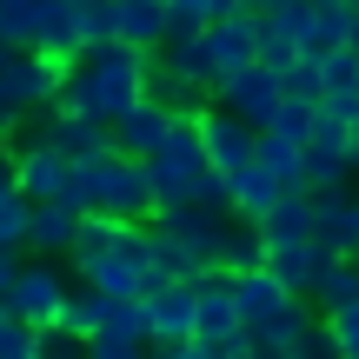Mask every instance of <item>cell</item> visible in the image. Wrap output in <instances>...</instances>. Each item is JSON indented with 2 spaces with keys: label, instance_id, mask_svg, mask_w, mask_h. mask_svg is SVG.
<instances>
[{
  "label": "cell",
  "instance_id": "cell-20",
  "mask_svg": "<svg viewBox=\"0 0 359 359\" xmlns=\"http://www.w3.org/2000/svg\"><path fill=\"white\" fill-rule=\"evenodd\" d=\"M226 187H233V213L240 219H266L273 213V200L286 193V180L266 167V160H246V167H233L226 173Z\"/></svg>",
  "mask_w": 359,
  "mask_h": 359
},
{
  "label": "cell",
  "instance_id": "cell-25",
  "mask_svg": "<svg viewBox=\"0 0 359 359\" xmlns=\"http://www.w3.org/2000/svg\"><path fill=\"white\" fill-rule=\"evenodd\" d=\"M40 47L67 53V60L80 53V0H47V13H40Z\"/></svg>",
  "mask_w": 359,
  "mask_h": 359
},
{
  "label": "cell",
  "instance_id": "cell-38",
  "mask_svg": "<svg viewBox=\"0 0 359 359\" xmlns=\"http://www.w3.org/2000/svg\"><path fill=\"white\" fill-rule=\"evenodd\" d=\"M74 353H87L80 333H67V326H40V359H74Z\"/></svg>",
  "mask_w": 359,
  "mask_h": 359
},
{
  "label": "cell",
  "instance_id": "cell-41",
  "mask_svg": "<svg viewBox=\"0 0 359 359\" xmlns=\"http://www.w3.org/2000/svg\"><path fill=\"white\" fill-rule=\"evenodd\" d=\"M353 7H359V0H353Z\"/></svg>",
  "mask_w": 359,
  "mask_h": 359
},
{
  "label": "cell",
  "instance_id": "cell-29",
  "mask_svg": "<svg viewBox=\"0 0 359 359\" xmlns=\"http://www.w3.org/2000/svg\"><path fill=\"white\" fill-rule=\"evenodd\" d=\"M0 359H40V326L13 299H0Z\"/></svg>",
  "mask_w": 359,
  "mask_h": 359
},
{
  "label": "cell",
  "instance_id": "cell-22",
  "mask_svg": "<svg viewBox=\"0 0 359 359\" xmlns=\"http://www.w3.org/2000/svg\"><path fill=\"white\" fill-rule=\"evenodd\" d=\"M114 40H127V47H140V53H160L167 47V0H120Z\"/></svg>",
  "mask_w": 359,
  "mask_h": 359
},
{
  "label": "cell",
  "instance_id": "cell-10",
  "mask_svg": "<svg viewBox=\"0 0 359 359\" xmlns=\"http://www.w3.org/2000/svg\"><path fill=\"white\" fill-rule=\"evenodd\" d=\"M213 100H219V107H233L240 120H253V127H273V114L286 107V80H280V67L253 60V67H240V74L219 80Z\"/></svg>",
  "mask_w": 359,
  "mask_h": 359
},
{
  "label": "cell",
  "instance_id": "cell-28",
  "mask_svg": "<svg viewBox=\"0 0 359 359\" xmlns=\"http://www.w3.org/2000/svg\"><path fill=\"white\" fill-rule=\"evenodd\" d=\"M27 219H34V200L20 193L13 173H0V246H20L27 253Z\"/></svg>",
  "mask_w": 359,
  "mask_h": 359
},
{
  "label": "cell",
  "instance_id": "cell-5",
  "mask_svg": "<svg viewBox=\"0 0 359 359\" xmlns=\"http://www.w3.org/2000/svg\"><path fill=\"white\" fill-rule=\"evenodd\" d=\"M193 326H200V280H167V286L147 293V339H154V353L200 359Z\"/></svg>",
  "mask_w": 359,
  "mask_h": 359
},
{
  "label": "cell",
  "instance_id": "cell-6",
  "mask_svg": "<svg viewBox=\"0 0 359 359\" xmlns=\"http://www.w3.org/2000/svg\"><path fill=\"white\" fill-rule=\"evenodd\" d=\"M147 226H160V233H173L180 246H193L206 273H226V240H233V219H219V206H200V200H160Z\"/></svg>",
  "mask_w": 359,
  "mask_h": 359
},
{
  "label": "cell",
  "instance_id": "cell-1",
  "mask_svg": "<svg viewBox=\"0 0 359 359\" xmlns=\"http://www.w3.org/2000/svg\"><path fill=\"white\" fill-rule=\"evenodd\" d=\"M147 60H154V53L127 47V40L80 47L74 60H67V80H60V93H53V107H67V114H93V120L114 127V120L147 93Z\"/></svg>",
  "mask_w": 359,
  "mask_h": 359
},
{
  "label": "cell",
  "instance_id": "cell-31",
  "mask_svg": "<svg viewBox=\"0 0 359 359\" xmlns=\"http://www.w3.org/2000/svg\"><path fill=\"white\" fill-rule=\"evenodd\" d=\"M40 13H47V0H0V40L7 47H40Z\"/></svg>",
  "mask_w": 359,
  "mask_h": 359
},
{
  "label": "cell",
  "instance_id": "cell-19",
  "mask_svg": "<svg viewBox=\"0 0 359 359\" xmlns=\"http://www.w3.org/2000/svg\"><path fill=\"white\" fill-rule=\"evenodd\" d=\"M253 333H259V359H299V346H306V333H313V306H306V293H293L266 326H253Z\"/></svg>",
  "mask_w": 359,
  "mask_h": 359
},
{
  "label": "cell",
  "instance_id": "cell-37",
  "mask_svg": "<svg viewBox=\"0 0 359 359\" xmlns=\"http://www.w3.org/2000/svg\"><path fill=\"white\" fill-rule=\"evenodd\" d=\"M313 13H320V0H273V7H266V20H273V27H286V34H299V40H306Z\"/></svg>",
  "mask_w": 359,
  "mask_h": 359
},
{
  "label": "cell",
  "instance_id": "cell-23",
  "mask_svg": "<svg viewBox=\"0 0 359 359\" xmlns=\"http://www.w3.org/2000/svg\"><path fill=\"white\" fill-rule=\"evenodd\" d=\"M320 240L333 246V253H359V193H320Z\"/></svg>",
  "mask_w": 359,
  "mask_h": 359
},
{
  "label": "cell",
  "instance_id": "cell-13",
  "mask_svg": "<svg viewBox=\"0 0 359 359\" xmlns=\"http://www.w3.org/2000/svg\"><path fill=\"white\" fill-rule=\"evenodd\" d=\"M233 333H246L240 299H233V273H206V280H200V326H193V339H200V359H219Z\"/></svg>",
  "mask_w": 359,
  "mask_h": 359
},
{
  "label": "cell",
  "instance_id": "cell-14",
  "mask_svg": "<svg viewBox=\"0 0 359 359\" xmlns=\"http://www.w3.org/2000/svg\"><path fill=\"white\" fill-rule=\"evenodd\" d=\"M259 34H266V13H259V7H233V13H219V20L206 27L213 60H219V80L259 60Z\"/></svg>",
  "mask_w": 359,
  "mask_h": 359
},
{
  "label": "cell",
  "instance_id": "cell-24",
  "mask_svg": "<svg viewBox=\"0 0 359 359\" xmlns=\"http://www.w3.org/2000/svg\"><path fill=\"white\" fill-rule=\"evenodd\" d=\"M147 246H154V273H160V280H206V266H200V253H193V246H180L173 233H160V226H147Z\"/></svg>",
  "mask_w": 359,
  "mask_h": 359
},
{
  "label": "cell",
  "instance_id": "cell-11",
  "mask_svg": "<svg viewBox=\"0 0 359 359\" xmlns=\"http://www.w3.org/2000/svg\"><path fill=\"white\" fill-rule=\"evenodd\" d=\"M200 140H206V160H213L219 173L259 160V127H253V120H240L233 107H219V100L200 107Z\"/></svg>",
  "mask_w": 359,
  "mask_h": 359
},
{
  "label": "cell",
  "instance_id": "cell-8",
  "mask_svg": "<svg viewBox=\"0 0 359 359\" xmlns=\"http://www.w3.org/2000/svg\"><path fill=\"white\" fill-rule=\"evenodd\" d=\"M7 147H13V180L27 200H74V154L67 147H53L34 127H20Z\"/></svg>",
  "mask_w": 359,
  "mask_h": 359
},
{
  "label": "cell",
  "instance_id": "cell-39",
  "mask_svg": "<svg viewBox=\"0 0 359 359\" xmlns=\"http://www.w3.org/2000/svg\"><path fill=\"white\" fill-rule=\"evenodd\" d=\"M20 259H27L20 246H0V299L13 293V273H20Z\"/></svg>",
  "mask_w": 359,
  "mask_h": 359
},
{
  "label": "cell",
  "instance_id": "cell-18",
  "mask_svg": "<svg viewBox=\"0 0 359 359\" xmlns=\"http://www.w3.org/2000/svg\"><path fill=\"white\" fill-rule=\"evenodd\" d=\"M80 213L87 206L74 200H34V219H27V253H74V233H80Z\"/></svg>",
  "mask_w": 359,
  "mask_h": 359
},
{
  "label": "cell",
  "instance_id": "cell-35",
  "mask_svg": "<svg viewBox=\"0 0 359 359\" xmlns=\"http://www.w3.org/2000/svg\"><path fill=\"white\" fill-rule=\"evenodd\" d=\"M320 320L333 326L339 359H359V299H346V306H333V313H320Z\"/></svg>",
  "mask_w": 359,
  "mask_h": 359
},
{
  "label": "cell",
  "instance_id": "cell-34",
  "mask_svg": "<svg viewBox=\"0 0 359 359\" xmlns=\"http://www.w3.org/2000/svg\"><path fill=\"white\" fill-rule=\"evenodd\" d=\"M320 74H326V93H333V87H359V40L320 53Z\"/></svg>",
  "mask_w": 359,
  "mask_h": 359
},
{
  "label": "cell",
  "instance_id": "cell-33",
  "mask_svg": "<svg viewBox=\"0 0 359 359\" xmlns=\"http://www.w3.org/2000/svg\"><path fill=\"white\" fill-rule=\"evenodd\" d=\"M313 120H320V100H299V93H286V107L273 114V127H280L286 140L306 147V140H313Z\"/></svg>",
  "mask_w": 359,
  "mask_h": 359
},
{
  "label": "cell",
  "instance_id": "cell-3",
  "mask_svg": "<svg viewBox=\"0 0 359 359\" xmlns=\"http://www.w3.org/2000/svg\"><path fill=\"white\" fill-rule=\"evenodd\" d=\"M60 80H67V53H53V47H7L0 53V140H13L27 127V114L53 107Z\"/></svg>",
  "mask_w": 359,
  "mask_h": 359
},
{
  "label": "cell",
  "instance_id": "cell-40",
  "mask_svg": "<svg viewBox=\"0 0 359 359\" xmlns=\"http://www.w3.org/2000/svg\"><path fill=\"white\" fill-rule=\"evenodd\" d=\"M240 7H259V13H266V7H273V0H240Z\"/></svg>",
  "mask_w": 359,
  "mask_h": 359
},
{
  "label": "cell",
  "instance_id": "cell-17",
  "mask_svg": "<svg viewBox=\"0 0 359 359\" xmlns=\"http://www.w3.org/2000/svg\"><path fill=\"white\" fill-rule=\"evenodd\" d=\"M233 299H240V320H246V326H266L273 313L293 299V286L259 259V266H240V273H233Z\"/></svg>",
  "mask_w": 359,
  "mask_h": 359
},
{
  "label": "cell",
  "instance_id": "cell-36",
  "mask_svg": "<svg viewBox=\"0 0 359 359\" xmlns=\"http://www.w3.org/2000/svg\"><path fill=\"white\" fill-rule=\"evenodd\" d=\"M299 53H306V47H299V34H286V27H273V20H266V34H259V60L286 74V67H293Z\"/></svg>",
  "mask_w": 359,
  "mask_h": 359
},
{
  "label": "cell",
  "instance_id": "cell-2",
  "mask_svg": "<svg viewBox=\"0 0 359 359\" xmlns=\"http://www.w3.org/2000/svg\"><path fill=\"white\" fill-rule=\"evenodd\" d=\"M74 206H100V213H127V219H154L160 193L147 160L120 154V147H100V154L74 160Z\"/></svg>",
  "mask_w": 359,
  "mask_h": 359
},
{
  "label": "cell",
  "instance_id": "cell-12",
  "mask_svg": "<svg viewBox=\"0 0 359 359\" xmlns=\"http://www.w3.org/2000/svg\"><path fill=\"white\" fill-rule=\"evenodd\" d=\"M147 346V299H107L100 326L87 333V359H140Z\"/></svg>",
  "mask_w": 359,
  "mask_h": 359
},
{
  "label": "cell",
  "instance_id": "cell-7",
  "mask_svg": "<svg viewBox=\"0 0 359 359\" xmlns=\"http://www.w3.org/2000/svg\"><path fill=\"white\" fill-rule=\"evenodd\" d=\"M206 167H213V160H206V140H200V114H193V120H173V133L147 154V173H154V193H160V200H193V187H200Z\"/></svg>",
  "mask_w": 359,
  "mask_h": 359
},
{
  "label": "cell",
  "instance_id": "cell-21",
  "mask_svg": "<svg viewBox=\"0 0 359 359\" xmlns=\"http://www.w3.org/2000/svg\"><path fill=\"white\" fill-rule=\"evenodd\" d=\"M160 60H167V67H173L180 80H193V87H206V93L219 87V60H213V40H206V34H173L167 47H160Z\"/></svg>",
  "mask_w": 359,
  "mask_h": 359
},
{
  "label": "cell",
  "instance_id": "cell-26",
  "mask_svg": "<svg viewBox=\"0 0 359 359\" xmlns=\"http://www.w3.org/2000/svg\"><path fill=\"white\" fill-rule=\"evenodd\" d=\"M259 160H266V167L286 180V187H306V147L286 140L280 127H259Z\"/></svg>",
  "mask_w": 359,
  "mask_h": 359
},
{
  "label": "cell",
  "instance_id": "cell-9",
  "mask_svg": "<svg viewBox=\"0 0 359 359\" xmlns=\"http://www.w3.org/2000/svg\"><path fill=\"white\" fill-rule=\"evenodd\" d=\"M67 293H74V266H60L53 253H27L20 273H13V293L7 299L34 326H53V320H60V306H67Z\"/></svg>",
  "mask_w": 359,
  "mask_h": 359
},
{
  "label": "cell",
  "instance_id": "cell-4",
  "mask_svg": "<svg viewBox=\"0 0 359 359\" xmlns=\"http://www.w3.org/2000/svg\"><path fill=\"white\" fill-rule=\"evenodd\" d=\"M74 280L100 286L107 299H147L154 286H167V280L154 273V246H147V226L133 233V240L107 246V253H87V259H74Z\"/></svg>",
  "mask_w": 359,
  "mask_h": 359
},
{
  "label": "cell",
  "instance_id": "cell-15",
  "mask_svg": "<svg viewBox=\"0 0 359 359\" xmlns=\"http://www.w3.org/2000/svg\"><path fill=\"white\" fill-rule=\"evenodd\" d=\"M173 120H180V114L160 100V93H140V100L114 120V147H120V154H133V160H147V154L173 133Z\"/></svg>",
  "mask_w": 359,
  "mask_h": 359
},
{
  "label": "cell",
  "instance_id": "cell-30",
  "mask_svg": "<svg viewBox=\"0 0 359 359\" xmlns=\"http://www.w3.org/2000/svg\"><path fill=\"white\" fill-rule=\"evenodd\" d=\"M313 299H320V313H333V306H346V299H359V253H339L333 266L320 273Z\"/></svg>",
  "mask_w": 359,
  "mask_h": 359
},
{
  "label": "cell",
  "instance_id": "cell-16",
  "mask_svg": "<svg viewBox=\"0 0 359 359\" xmlns=\"http://www.w3.org/2000/svg\"><path fill=\"white\" fill-rule=\"evenodd\" d=\"M333 259H339V253L320 240V233H313V240H286V246H266V266L280 273V280L293 286V293H306V299H313V286H320V273L333 266Z\"/></svg>",
  "mask_w": 359,
  "mask_h": 359
},
{
  "label": "cell",
  "instance_id": "cell-27",
  "mask_svg": "<svg viewBox=\"0 0 359 359\" xmlns=\"http://www.w3.org/2000/svg\"><path fill=\"white\" fill-rule=\"evenodd\" d=\"M359 160L353 154H339V147H306V193H339L353 180Z\"/></svg>",
  "mask_w": 359,
  "mask_h": 359
},
{
  "label": "cell",
  "instance_id": "cell-32",
  "mask_svg": "<svg viewBox=\"0 0 359 359\" xmlns=\"http://www.w3.org/2000/svg\"><path fill=\"white\" fill-rule=\"evenodd\" d=\"M120 27V0H80V47H100Z\"/></svg>",
  "mask_w": 359,
  "mask_h": 359
}]
</instances>
